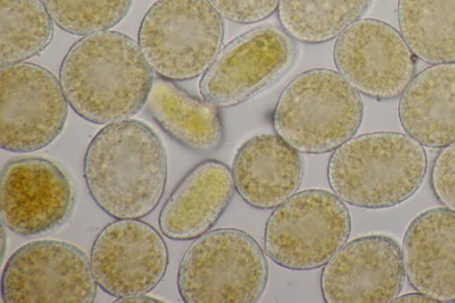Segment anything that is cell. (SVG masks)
I'll use <instances>...</instances> for the list:
<instances>
[{
  "label": "cell",
  "instance_id": "1",
  "mask_svg": "<svg viewBox=\"0 0 455 303\" xmlns=\"http://www.w3.org/2000/svg\"><path fill=\"white\" fill-rule=\"evenodd\" d=\"M59 76L72 109L97 124L137 114L145 106L154 81L139 44L108 30L76 41L64 56Z\"/></svg>",
  "mask_w": 455,
  "mask_h": 303
},
{
  "label": "cell",
  "instance_id": "2",
  "mask_svg": "<svg viewBox=\"0 0 455 303\" xmlns=\"http://www.w3.org/2000/svg\"><path fill=\"white\" fill-rule=\"evenodd\" d=\"M84 178L93 201L108 215L141 219L156 209L165 189L164 148L140 121L108 124L86 148Z\"/></svg>",
  "mask_w": 455,
  "mask_h": 303
},
{
  "label": "cell",
  "instance_id": "3",
  "mask_svg": "<svg viewBox=\"0 0 455 303\" xmlns=\"http://www.w3.org/2000/svg\"><path fill=\"white\" fill-rule=\"evenodd\" d=\"M427 168L423 146L400 132L353 137L331 154L327 179L344 203L363 209L395 206L421 186Z\"/></svg>",
  "mask_w": 455,
  "mask_h": 303
},
{
  "label": "cell",
  "instance_id": "4",
  "mask_svg": "<svg viewBox=\"0 0 455 303\" xmlns=\"http://www.w3.org/2000/svg\"><path fill=\"white\" fill-rule=\"evenodd\" d=\"M363 116L359 92L339 72L313 68L295 76L274 108L275 134L304 154L334 151L354 137Z\"/></svg>",
  "mask_w": 455,
  "mask_h": 303
},
{
  "label": "cell",
  "instance_id": "5",
  "mask_svg": "<svg viewBox=\"0 0 455 303\" xmlns=\"http://www.w3.org/2000/svg\"><path fill=\"white\" fill-rule=\"evenodd\" d=\"M268 270L257 241L237 228L202 235L182 256L178 291L186 303H254L262 296Z\"/></svg>",
  "mask_w": 455,
  "mask_h": 303
},
{
  "label": "cell",
  "instance_id": "6",
  "mask_svg": "<svg viewBox=\"0 0 455 303\" xmlns=\"http://www.w3.org/2000/svg\"><path fill=\"white\" fill-rule=\"evenodd\" d=\"M224 24L207 0H158L144 15L139 46L156 76L186 81L203 75L220 51Z\"/></svg>",
  "mask_w": 455,
  "mask_h": 303
},
{
  "label": "cell",
  "instance_id": "7",
  "mask_svg": "<svg viewBox=\"0 0 455 303\" xmlns=\"http://www.w3.org/2000/svg\"><path fill=\"white\" fill-rule=\"evenodd\" d=\"M351 217L345 203L323 189L297 192L267 220L264 248L276 265L290 270L324 266L347 243Z\"/></svg>",
  "mask_w": 455,
  "mask_h": 303
},
{
  "label": "cell",
  "instance_id": "8",
  "mask_svg": "<svg viewBox=\"0 0 455 303\" xmlns=\"http://www.w3.org/2000/svg\"><path fill=\"white\" fill-rule=\"evenodd\" d=\"M97 283L91 260L77 246L37 240L18 248L1 276L4 303H92Z\"/></svg>",
  "mask_w": 455,
  "mask_h": 303
},
{
  "label": "cell",
  "instance_id": "9",
  "mask_svg": "<svg viewBox=\"0 0 455 303\" xmlns=\"http://www.w3.org/2000/svg\"><path fill=\"white\" fill-rule=\"evenodd\" d=\"M0 146L12 153L36 151L61 132L68 100L48 69L20 62L0 69Z\"/></svg>",
  "mask_w": 455,
  "mask_h": 303
},
{
  "label": "cell",
  "instance_id": "10",
  "mask_svg": "<svg viewBox=\"0 0 455 303\" xmlns=\"http://www.w3.org/2000/svg\"><path fill=\"white\" fill-rule=\"evenodd\" d=\"M294 55L293 42L283 30L251 29L220 49L200 79V94L218 108L238 105L276 81Z\"/></svg>",
  "mask_w": 455,
  "mask_h": 303
},
{
  "label": "cell",
  "instance_id": "11",
  "mask_svg": "<svg viewBox=\"0 0 455 303\" xmlns=\"http://www.w3.org/2000/svg\"><path fill=\"white\" fill-rule=\"evenodd\" d=\"M338 72L359 92L377 100L401 96L415 76L416 57L401 33L376 19H359L336 37Z\"/></svg>",
  "mask_w": 455,
  "mask_h": 303
},
{
  "label": "cell",
  "instance_id": "12",
  "mask_svg": "<svg viewBox=\"0 0 455 303\" xmlns=\"http://www.w3.org/2000/svg\"><path fill=\"white\" fill-rule=\"evenodd\" d=\"M97 284L115 298L147 294L163 280L167 246L151 225L139 219H116L98 234L91 251Z\"/></svg>",
  "mask_w": 455,
  "mask_h": 303
},
{
  "label": "cell",
  "instance_id": "13",
  "mask_svg": "<svg viewBox=\"0 0 455 303\" xmlns=\"http://www.w3.org/2000/svg\"><path fill=\"white\" fill-rule=\"evenodd\" d=\"M75 194L68 175L41 157L12 159L1 171V222L22 236L63 225L71 216Z\"/></svg>",
  "mask_w": 455,
  "mask_h": 303
},
{
  "label": "cell",
  "instance_id": "14",
  "mask_svg": "<svg viewBox=\"0 0 455 303\" xmlns=\"http://www.w3.org/2000/svg\"><path fill=\"white\" fill-rule=\"evenodd\" d=\"M402 249L391 237L370 235L346 243L324 265L320 287L327 303H387L404 281Z\"/></svg>",
  "mask_w": 455,
  "mask_h": 303
},
{
  "label": "cell",
  "instance_id": "15",
  "mask_svg": "<svg viewBox=\"0 0 455 303\" xmlns=\"http://www.w3.org/2000/svg\"><path fill=\"white\" fill-rule=\"evenodd\" d=\"M231 171L241 198L253 208L268 210L296 193L303 164L299 152L280 136L259 134L237 149Z\"/></svg>",
  "mask_w": 455,
  "mask_h": 303
},
{
  "label": "cell",
  "instance_id": "16",
  "mask_svg": "<svg viewBox=\"0 0 455 303\" xmlns=\"http://www.w3.org/2000/svg\"><path fill=\"white\" fill-rule=\"evenodd\" d=\"M409 283L437 302H455V211L429 209L412 219L403 242Z\"/></svg>",
  "mask_w": 455,
  "mask_h": 303
},
{
  "label": "cell",
  "instance_id": "17",
  "mask_svg": "<svg viewBox=\"0 0 455 303\" xmlns=\"http://www.w3.org/2000/svg\"><path fill=\"white\" fill-rule=\"evenodd\" d=\"M235 191L227 164L213 159L199 163L182 178L161 209L162 233L179 241L207 233L228 207Z\"/></svg>",
  "mask_w": 455,
  "mask_h": 303
},
{
  "label": "cell",
  "instance_id": "18",
  "mask_svg": "<svg viewBox=\"0 0 455 303\" xmlns=\"http://www.w3.org/2000/svg\"><path fill=\"white\" fill-rule=\"evenodd\" d=\"M398 116L405 132L422 146L455 142V62L435 64L414 76L400 96Z\"/></svg>",
  "mask_w": 455,
  "mask_h": 303
},
{
  "label": "cell",
  "instance_id": "19",
  "mask_svg": "<svg viewBox=\"0 0 455 303\" xmlns=\"http://www.w3.org/2000/svg\"><path fill=\"white\" fill-rule=\"evenodd\" d=\"M145 107L156 123L188 150L212 153L224 142L220 108L189 94L172 81L154 77Z\"/></svg>",
  "mask_w": 455,
  "mask_h": 303
},
{
  "label": "cell",
  "instance_id": "20",
  "mask_svg": "<svg viewBox=\"0 0 455 303\" xmlns=\"http://www.w3.org/2000/svg\"><path fill=\"white\" fill-rule=\"evenodd\" d=\"M401 35L416 58L455 62V0H398Z\"/></svg>",
  "mask_w": 455,
  "mask_h": 303
},
{
  "label": "cell",
  "instance_id": "21",
  "mask_svg": "<svg viewBox=\"0 0 455 303\" xmlns=\"http://www.w3.org/2000/svg\"><path fill=\"white\" fill-rule=\"evenodd\" d=\"M371 0H280L282 29L296 41L315 44L338 37L361 18Z\"/></svg>",
  "mask_w": 455,
  "mask_h": 303
},
{
  "label": "cell",
  "instance_id": "22",
  "mask_svg": "<svg viewBox=\"0 0 455 303\" xmlns=\"http://www.w3.org/2000/svg\"><path fill=\"white\" fill-rule=\"evenodd\" d=\"M0 65L23 62L50 44L53 25L41 0H1Z\"/></svg>",
  "mask_w": 455,
  "mask_h": 303
},
{
  "label": "cell",
  "instance_id": "23",
  "mask_svg": "<svg viewBox=\"0 0 455 303\" xmlns=\"http://www.w3.org/2000/svg\"><path fill=\"white\" fill-rule=\"evenodd\" d=\"M132 0H44L62 30L76 36L107 31L128 13Z\"/></svg>",
  "mask_w": 455,
  "mask_h": 303
},
{
  "label": "cell",
  "instance_id": "24",
  "mask_svg": "<svg viewBox=\"0 0 455 303\" xmlns=\"http://www.w3.org/2000/svg\"><path fill=\"white\" fill-rule=\"evenodd\" d=\"M432 190L446 208L455 211V142L444 147L431 168Z\"/></svg>",
  "mask_w": 455,
  "mask_h": 303
},
{
  "label": "cell",
  "instance_id": "25",
  "mask_svg": "<svg viewBox=\"0 0 455 303\" xmlns=\"http://www.w3.org/2000/svg\"><path fill=\"white\" fill-rule=\"evenodd\" d=\"M220 14L231 21L251 24L271 16L280 0H207Z\"/></svg>",
  "mask_w": 455,
  "mask_h": 303
},
{
  "label": "cell",
  "instance_id": "26",
  "mask_svg": "<svg viewBox=\"0 0 455 303\" xmlns=\"http://www.w3.org/2000/svg\"><path fill=\"white\" fill-rule=\"evenodd\" d=\"M394 302H437L435 299L422 292L407 293L397 297Z\"/></svg>",
  "mask_w": 455,
  "mask_h": 303
},
{
  "label": "cell",
  "instance_id": "27",
  "mask_svg": "<svg viewBox=\"0 0 455 303\" xmlns=\"http://www.w3.org/2000/svg\"><path fill=\"white\" fill-rule=\"evenodd\" d=\"M115 303L120 302V303H135V302H163V300L155 299L153 297L147 296V294H136V295H131V296H125L117 298L116 300H114Z\"/></svg>",
  "mask_w": 455,
  "mask_h": 303
}]
</instances>
